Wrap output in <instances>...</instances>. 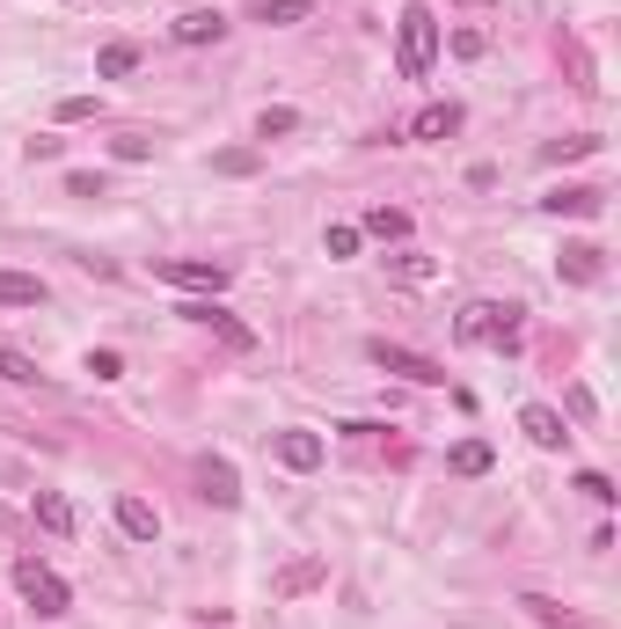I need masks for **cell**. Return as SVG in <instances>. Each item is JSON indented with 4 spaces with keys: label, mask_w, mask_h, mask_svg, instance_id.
Listing matches in <instances>:
<instances>
[{
    "label": "cell",
    "mask_w": 621,
    "mask_h": 629,
    "mask_svg": "<svg viewBox=\"0 0 621 629\" xmlns=\"http://www.w3.org/2000/svg\"><path fill=\"white\" fill-rule=\"evenodd\" d=\"M366 359L381 366V373H395V381H417V388H439V381H446V366H431L425 352H409V344H387V337L366 344Z\"/></svg>",
    "instance_id": "5"
},
{
    "label": "cell",
    "mask_w": 621,
    "mask_h": 629,
    "mask_svg": "<svg viewBox=\"0 0 621 629\" xmlns=\"http://www.w3.org/2000/svg\"><path fill=\"white\" fill-rule=\"evenodd\" d=\"M118 527L132 534V542H154V534H162V512L146 506V498H118Z\"/></svg>",
    "instance_id": "17"
},
{
    "label": "cell",
    "mask_w": 621,
    "mask_h": 629,
    "mask_svg": "<svg viewBox=\"0 0 621 629\" xmlns=\"http://www.w3.org/2000/svg\"><path fill=\"white\" fill-rule=\"evenodd\" d=\"M271 447H278V461H286L292 476H308V468H322V454H330V447H322V432H300V425H292V432H278Z\"/></svg>",
    "instance_id": "9"
},
{
    "label": "cell",
    "mask_w": 621,
    "mask_h": 629,
    "mask_svg": "<svg viewBox=\"0 0 621 629\" xmlns=\"http://www.w3.org/2000/svg\"><path fill=\"white\" fill-rule=\"evenodd\" d=\"M198 484H205V498H213L219 512L241 506V476H235V461H227V454H205V461H198Z\"/></svg>",
    "instance_id": "7"
},
{
    "label": "cell",
    "mask_w": 621,
    "mask_h": 629,
    "mask_svg": "<svg viewBox=\"0 0 621 629\" xmlns=\"http://www.w3.org/2000/svg\"><path fill=\"white\" fill-rule=\"evenodd\" d=\"M395 59H403V81H425L431 59H439V15L425 0H409L403 23H395Z\"/></svg>",
    "instance_id": "1"
},
{
    "label": "cell",
    "mask_w": 621,
    "mask_h": 629,
    "mask_svg": "<svg viewBox=\"0 0 621 629\" xmlns=\"http://www.w3.org/2000/svg\"><path fill=\"white\" fill-rule=\"evenodd\" d=\"M0 381H8V388H45V373H37V359H29V352L0 344Z\"/></svg>",
    "instance_id": "19"
},
{
    "label": "cell",
    "mask_w": 621,
    "mask_h": 629,
    "mask_svg": "<svg viewBox=\"0 0 621 629\" xmlns=\"http://www.w3.org/2000/svg\"><path fill=\"white\" fill-rule=\"evenodd\" d=\"M15 585H23V601L45 615V622H59L73 607V593H67V579L51 571V563H37V557H15Z\"/></svg>",
    "instance_id": "3"
},
{
    "label": "cell",
    "mask_w": 621,
    "mask_h": 629,
    "mask_svg": "<svg viewBox=\"0 0 621 629\" xmlns=\"http://www.w3.org/2000/svg\"><path fill=\"white\" fill-rule=\"evenodd\" d=\"M322 579H330V563H322V557H300V563H286V571H278V585H271V593H278V601H300V593H314Z\"/></svg>",
    "instance_id": "13"
},
{
    "label": "cell",
    "mask_w": 621,
    "mask_h": 629,
    "mask_svg": "<svg viewBox=\"0 0 621 629\" xmlns=\"http://www.w3.org/2000/svg\"><path fill=\"white\" fill-rule=\"evenodd\" d=\"M219 176H256V146H227V154H213Z\"/></svg>",
    "instance_id": "27"
},
{
    "label": "cell",
    "mask_w": 621,
    "mask_h": 629,
    "mask_svg": "<svg viewBox=\"0 0 621 629\" xmlns=\"http://www.w3.org/2000/svg\"><path fill=\"white\" fill-rule=\"evenodd\" d=\"M154 278H168V286H183V293H219L235 278V264L227 257H154Z\"/></svg>",
    "instance_id": "4"
},
{
    "label": "cell",
    "mask_w": 621,
    "mask_h": 629,
    "mask_svg": "<svg viewBox=\"0 0 621 629\" xmlns=\"http://www.w3.org/2000/svg\"><path fill=\"white\" fill-rule=\"evenodd\" d=\"M29 520H37L45 534H73V506L59 498V490H37V498H29Z\"/></svg>",
    "instance_id": "16"
},
{
    "label": "cell",
    "mask_w": 621,
    "mask_h": 629,
    "mask_svg": "<svg viewBox=\"0 0 621 629\" xmlns=\"http://www.w3.org/2000/svg\"><path fill=\"white\" fill-rule=\"evenodd\" d=\"M454 344H520V308H504V300H468L454 314Z\"/></svg>",
    "instance_id": "2"
},
{
    "label": "cell",
    "mask_w": 621,
    "mask_h": 629,
    "mask_svg": "<svg viewBox=\"0 0 621 629\" xmlns=\"http://www.w3.org/2000/svg\"><path fill=\"white\" fill-rule=\"evenodd\" d=\"M183 314H191V322H205V330H213L227 352H256V330H249V322H235V314L219 308V300H191Z\"/></svg>",
    "instance_id": "6"
},
{
    "label": "cell",
    "mask_w": 621,
    "mask_h": 629,
    "mask_svg": "<svg viewBox=\"0 0 621 629\" xmlns=\"http://www.w3.org/2000/svg\"><path fill=\"white\" fill-rule=\"evenodd\" d=\"M520 432L534 439L541 454H556V447L571 439V425H563V411H549V403H526V411H520Z\"/></svg>",
    "instance_id": "8"
},
{
    "label": "cell",
    "mask_w": 621,
    "mask_h": 629,
    "mask_svg": "<svg viewBox=\"0 0 621 629\" xmlns=\"http://www.w3.org/2000/svg\"><path fill=\"white\" fill-rule=\"evenodd\" d=\"M593 132H577V140H556V146H541V162H585V154H593Z\"/></svg>",
    "instance_id": "28"
},
{
    "label": "cell",
    "mask_w": 621,
    "mask_h": 629,
    "mask_svg": "<svg viewBox=\"0 0 621 629\" xmlns=\"http://www.w3.org/2000/svg\"><path fill=\"white\" fill-rule=\"evenodd\" d=\"M556 278H571V286H599V249H593V242H563Z\"/></svg>",
    "instance_id": "14"
},
{
    "label": "cell",
    "mask_w": 621,
    "mask_h": 629,
    "mask_svg": "<svg viewBox=\"0 0 621 629\" xmlns=\"http://www.w3.org/2000/svg\"><path fill=\"white\" fill-rule=\"evenodd\" d=\"M599 205H607V191H593V183H556L541 198V213H571V219H593Z\"/></svg>",
    "instance_id": "10"
},
{
    "label": "cell",
    "mask_w": 621,
    "mask_h": 629,
    "mask_svg": "<svg viewBox=\"0 0 621 629\" xmlns=\"http://www.w3.org/2000/svg\"><path fill=\"white\" fill-rule=\"evenodd\" d=\"M0 308H45V278H29V271H0Z\"/></svg>",
    "instance_id": "15"
},
{
    "label": "cell",
    "mask_w": 621,
    "mask_h": 629,
    "mask_svg": "<svg viewBox=\"0 0 621 629\" xmlns=\"http://www.w3.org/2000/svg\"><path fill=\"white\" fill-rule=\"evenodd\" d=\"M387 271H395V278H409V286H425V278H439V264H431L425 249H395V257H387Z\"/></svg>",
    "instance_id": "22"
},
{
    "label": "cell",
    "mask_w": 621,
    "mask_h": 629,
    "mask_svg": "<svg viewBox=\"0 0 621 629\" xmlns=\"http://www.w3.org/2000/svg\"><path fill=\"white\" fill-rule=\"evenodd\" d=\"M67 191H73V198H103V176H96V169H73Z\"/></svg>",
    "instance_id": "33"
},
{
    "label": "cell",
    "mask_w": 621,
    "mask_h": 629,
    "mask_svg": "<svg viewBox=\"0 0 621 629\" xmlns=\"http://www.w3.org/2000/svg\"><path fill=\"white\" fill-rule=\"evenodd\" d=\"M256 15H263L271 29H292V23H308V15H314V0H263Z\"/></svg>",
    "instance_id": "23"
},
{
    "label": "cell",
    "mask_w": 621,
    "mask_h": 629,
    "mask_svg": "<svg viewBox=\"0 0 621 629\" xmlns=\"http://www.w3.org/2000/svg\"><path fill=\"white\" fill-rule=\"evenodd\" d=\"M359 235H373V242H403V235H409V213H403V205H373V213L359 219Z\"/></svg>",
    "instance_id": "18"
},
{
    "label": "cell",
    "mask_w": 621,
    "mask_h": 629,
    "mask_svg": "<svg viewBox=\"0 0 621 629\" xmlns=\"http://www.w3.org/2000/svg\"><path fill=\"white\" fill-rule=\"evenodd\" d=\"M454 132H461V103H425L409 118V140H454Z\"/></svg>",
    "instance_id": "11"
},
{
    "label": "cell",
    "mask_w": 621,
    "mask_h": 629,
    "mask_svg": "<svg viewBox=\"0 0 621 629\" xmlns=\"http://www.w3.org/2000/svg\"><path fill=\"white\" fill-rule=\"evenodd\" d=\"M88 373H96V381H118V373H124V352H88Z\"/></svg>",
    "instance_id": "32"
},
{
    "label": "cell",
    "mask_w": 621,
    "mask_h": 629,
    "mask_svg": "<svg viewBox=\"0 0 621 629\" xmlns=\"http://www.w3.org/2000/svg\"><path fill=\"white\" fill-rule=\"evenodd\" d=\"M577 490H585V498H593V506H614L621 490L607 484V476H599V468H585V476H577Z\"/></svg>",
    "instance_id": "30"
},
{
    "label": "cell",
    "mask_w": 621,
    "mask_h": 629,
    "mask_svg": "<svg viewBox=\"0 0 621 629\" xmlns=\"http://www.w3.org/2000/svg\"><path fill=\"white\" fill-rule=\"evenodd\" d=\"M96 110H103L96 96H67V103H59V124H88Z\"/></svg>",
    "instance_id": "31"
},
{
    "label": "cell",
    "mask_w": 621,
    "mask_h": 629,
    "mask_svg": "<svg viewBox=\"0 0 621 629\" xmlns=\"http://www.w3.org/2000/svg\"><path fill=\"white\" fill-rule=\"evenodd\" d=\"M359 242H366V235H359V227H351V219H336L330 235H322V249H330L336 264H344V257H359Z\"/></svg>",
    "instance_id": "26"
},
{
    "label": "cell",
    "mask_w": 621,
    "mask_h": 629,
    "mask_svg": "<svg viewBox=\"0 0 621 629\" xmlns=\"http://www.w3.org/2000/svg\"><path fill=\"white\" fill-rule=\"evenodd\" d=\"M520 607H526L541 629H577V615H571V607H556L549 593H520Z\"/></svg>",
    "instance_id": "20"
},
{
    "label": "cell",
    "mask_w": 621,
    "mask_h": 629,
    "mask_svg": "<svg viewBox=\"0 0 621 629\" xmlns=\"http://www.w3.org/2000/svg\"><path fill=\"white\" fill-rule=\"evenodd\" d=\"M286 132H300V110H292V103H271V110H256V140H286Z\"/></svg>",
    "instance_id": "21"
},
{
    "label": "cell",
    "mask_w": 621,
    "mask_h": 629,
    "mask_svg": "<svg viewBox=\"0 0 621 629\" xmlns=\"http://www.w3.org/2000/svg\"><path fill=\"white\" fill-rule=\"evenodd\" d=\"M446 45H454V59H482V51H490V37H482L476 23H461L454 37H446Z\"/></svg>",
    "instance_id": "29"
},
{
    "label": "cell",
    "mask_w": 621,
    "mask_h": 629,
    "mask_svg": "<svg viewBox=\"0 0 621 629\" xmlns=\"http://www.w3.org/2000/svg\"><path fill=\"white\" fill-rule=\"evenodd\" d=\"M132 67H140V45H103V51H96V73H103V81H124Z\"/></svg>",
    "instance_id": "24"
},
{
    "label": "cell",
    "mask_w": 621,
    "mask_h": 629,
    "mask_svg": "<svg viewBox=\"0 0 621 629\" xmlns=\"http://www.w3.org/2000/svg\"><path fill=\"white\" fill-rule=\"evenodd\" d=\"M490 461H498V454H490L482 439H461V447H454V476H490Z\"/></svg>",
    "instance_id": "25"
},
{
    "label": "cell",
    "mask_w": 621,
    "mask_h": 629,
    "mask_svg": "<svg viewBox=\"0 0 621 629\" xmlns=\"http://www.w3.org/2000/svg\"><path fill=\"white\" fill-rule=\"evenodd\" d=\"M227 37V15L219 8H191V15H176V45H219Z\"/></svg>",
    "instance_id": "12"
}]
</instances>
